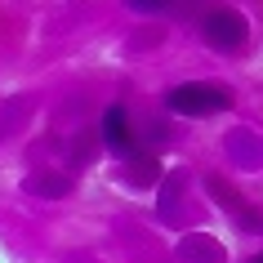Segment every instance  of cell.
<instances>
[{"mask_svg":"<svg viewBox=\"0 0 263 263\" xmlns=\"http://www.w3.org/2000/svg\"><path fill=\"white\" fill-rule=\"evenodd\" d=\"M246 263H263V250H259V254H250V259Z\"/></svg>","mask_w":263,"mask_h":263,"instance_id":"52a82bcc","label":"cell"},{"mask_svg":"<svg viewBox=\"0 0 263 263\" xmlns=\"http://www.w3.org/2000/svg\"><path fill=\"white\" fill-rule=\"evenodd\" d=\"M98 139H103V147H107L111 156H134V152H139V139H134V125H129L125 103H111V107L103 111V121H98Z\"/></svg>","mask_w":263,"mask_h":263,"instance_id":"7a4b0ae2","label":"cell"},{"mask_svg":"<svg viewBox=\"0 0 263 263\" xmlns=\"http://www.w3.org/2000/svg\"><path fill=\"white\" fill-rule=\"evenodd\" d=\"M161 179V165H156V156H129V183L134 187H152V183Z\"/></svg>","mask_w":263,"mask_h":263,"instance_id":"5b68a950","label":"cell"},{"mask_svg":"<svg viewBox=\"0 0 263 263\" xmlns=\"http://www.w3.org/2000/svg\"><path fill=\"white\" fill-rule=\"evenodd\" d=\"M27 192L58 201V196H67V192H71V179H67V174H31V179H27Z\"/></svg>","mask_w":263,"mask_h":263,"instance_id":"277c9868","label":"cell"},{"mask_svg":"<svg viewBox=\"0 0 263 263\" xmlns=\"http://www.w3.org/2000/svg\"><path fill=\"white\" fill-rule=\"evenodd\" d=\"M165 107L174 116H214V111L232 107V89L228 85H210V81H187L165 89Z\"/></svg>","mask_w":263,"mask_h":263,"instance_id":"6da1fadb","label":"cell"},{"mask_svg":"<svg viewBox=\"0 0 263 263\" xmlns=\"http://www.w3.org/2000/svg\"><path fill=\"white\" fill-rule=\"evenodd\" d=\"M241 41H246V23H241L232 9H214V14L205 18V45H214L219 54L241 49Z\"/></svg>","mask_w":263,"mask_h":263,"instance_id":"3957f363","label":"cell"},{"mask_svg":"<svg viewBox=\"0 0 263 263\" xmlns=\"http://www.w3.org/2000/svg\"><path fill=\"white\" fill-rule=\"evenodd\" d=\"M134 9H143V14H161V9H174L179 0H129Z\"/></svg>","mask_w":263,"mask_h":263,"instance_id":"8992f818","label":"cell"}]
</instances>
